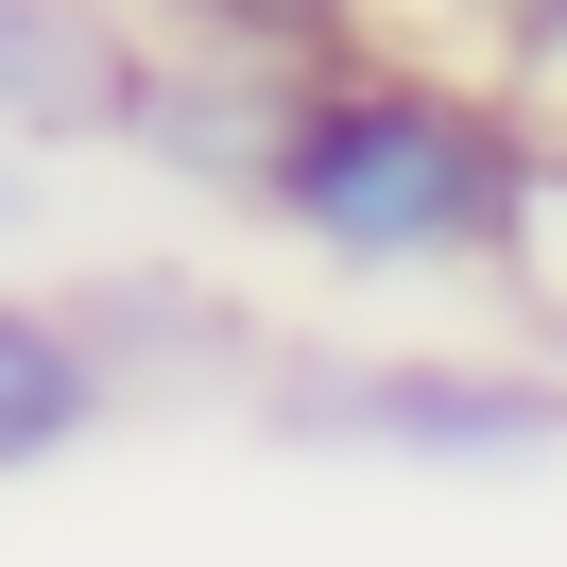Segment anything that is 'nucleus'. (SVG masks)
<instances>
[{
	"label": "nucleus",
	"mask_w": 567,
	"mask_h": 567,
	"mask_svg": "<svg viewBox=\"0 0 567 567\" xmlns=\"http://www.w3.org/2000/svg\"><path fill=\"white\" fill-rule=\"evenodd\" d=\"M379 18H395V35H430V52H464V70H482V52L516 35L533 0H379Z\"/></svg>",
	"instance_id": "9d476101"
},
{
	"label": "nucleus",
	"mask_w": 567,
	"mask_h": 567,
	"mask_svg": "<svg viewBox=\"0 0 567 567\" xmlns=\"http://www.w3.org/2000/svg\"><path fill=\"white\" fill-rule=\"evenodd\" d=\"M482 70H498V104H516L533 138H567V0H533V18L482 52Z\"/></svg>",
	"instance_id": "1a4fd4ad"
},
{
	"label": "nucleus",
	"mask_w": 567,
	"mask_h": 567,
	"mask_svg": "<svg viewBox=\"0 0 567 567\" xmlns=\"http://www.w3.org/2000/svg\"><path fill=\"white\" fill-rule=\"evenodd\" d=\"M258 430L310 464H395V482H533V464H567V361L550 344H276Z\"/></svg>",
	"instance_id": "f03ea898"
},
{
	"label": "nucleus",
	"mask_w": 567,
	"mask_h": 567,
	"mask_svg": "<svg viewBox=\"0 0 567 567\" xmlns=\"http://www.w3.org/2000/svg\"><path fill=\"white\" fill-rule=\"evenodd\" d=\"M276 121H292V70H258V52H189V35H155V52H138V104H121V155H138L155 189H189V207L258 224Z\"/></svg>",
	"instance_id": "20e7f679"
},
{
	"label": "nucleus",
	"mask_w": 567,
	"mask_h": 567,
	"mask_svg": "<svg viewBox=\"0 0 567 567\" xmlns=\"http://www.w3.org/2000/svg\"><path fill=\"white\" fill-rule=\"evenodd\" d=\"M52 241V155H0V258Z\"/></svg>",
	"instance_id": "9b49d317"
},
{
	"label": "nucleus",
	"mask_w": 567,
	"mask_h": 567,
	"mask_svg": "<svg viewBox=\"0 0 567 567\" xmlns=\"http://www.w3.org/2000/svg\"><path fill=\"white\" fill-rule=\"evenodd\" d=\"M155 18L138 0H0V155H121V104H138Z\"/></svg>",
	"instance_id": "39448f33"
},
{
	"label": "nucleus",
	"mask_w": 567,
	"mask_h": 567,
	"mask_svg": "<svg viewBox=\"0 0 567 567\" xmlns=\"http://www.w3.org/2000/svg\"><path fill=\"white\" fill-rule=\"evenodd\" d=\"M155 35H189V52H258V70H327V52H361V35H395L379 0H138Z\"/></svg>",
	"instance_id": "0eeeda50"
},
{
	"label": "nucleus",
	"mask_w": 567,
	"mask_h": 567,
	"mask_svg": "<svg viewBox=\"0 0 567 567\" xmlns=\"http://www.w3.org/2000/svg\"><path fill=\"white\" fill-rule=\"evenodd\" d=\"M516 189H533V121L498 104V70H464L430 35H361L327 70H292L276 173H258V241L344 276V292L498 276Z\"/></svg>",
	"instance_id": "f257e3e1"
},
{
	"label": "nucleus",
	"mask_w": 567,
	"mask_h": 567,
	"mask_svg": "<svg viewBox=\"0 0 567 567\" xmlns=\"http://www.w3.org/2000/svg\"><path fill=\"white\" fill-rule=\"evenodd\" d=\"M498 310H516L533 327V344H550L567 361V138H533V189H516V241H498Z\"/></svg>",
	"instance_id": "6e6552de"
},
{
	"label": "nucleus",
	"mask_w": 567,
	"mask_h": 567,
	"mask_svg": "<svg viewBox=\"0 0 567 567\" xmlns=\"http://www.w3.org/2000/svg\"><path fill=\"white\" fill-rule=\"evenodd\" d=\"M70 310H86V344H104L121 413H189V395H241L258 413V379H276V344H292V327H258L207 258H86Z\"/></svg>",
	"instance_id": "7ed1b4c3"
},
{
	"label": "nucleus",
	"mask_w": 567,
	"mask_h": 567,
	"mask_svg": "<svg viewBox=\"0 0 567 567\" xmlns=\"http://www.w3.org/2000/svg\"><path fill=\"white\" fill-rule=\"evenodd\" d=\"M121 430V379H104V344H86V310H70V276H0V482H52L70 447H104Z\"/></svg>",
	"instance_id": "423d86ee"
}]
</instances>
